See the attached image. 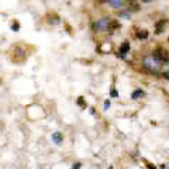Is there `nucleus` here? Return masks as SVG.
I'll return each mask as SVG.
<instances>
[{"instance_id":"7","label":"nucleus","mask_w":169,"mask_h":169,"mask_svg":"<svg viewBox=\"0 0 169 169\" xmlns=\"http://www.w3.org/2000/svg\"><path fill=\"white\" fill-rule=\"evenodd\" d=\"M117 28H120V23H119V21H117V20L110 21V23H109V27H107V30H109L110 33H114Z\"/></svg>"},{"instance_id":"10","label":"nucleus","mask_w":169,"mask_h":169,"mask_svg":"<svg viewBox=\"0 0 169 169\" xmlns=\"http://www.w3.org/2000/svg\"><path fill=\"white\" fill-rule=\"evenodd\" d=\"M109 4L113 7V9H119V7H121L124 4L123 0H110Z\"/></svg>"},{"instance_id":"13","label":"nucleus","mask_w":169,"mask_h":169,"mask_svg":"<svg viewBox=\"0 0 169 169\" xmlns=\"http://www.w3.org/2000/svg\"><path fill=\"white\" fill-rule=\"evenodd\" d=\"M11 30H13V31H18V30H20V24H18V21H13V24H11Z\"/></svg>"},{"instance_id":"14","label":"nucleus","mask_w":169,"mask_h":169,"mask_svg":"<svg viewBox=\"0 0 169 169\" xmlns=\"http://www.w3.org/2000/svg\"><path fill=\"white\" fill-rule=\"evenodd\" d=\"M80 166H82V163H80V162H76V163H73L70 169H80Z\"/></svg>"},{"instance_id":"20","label":"nucleus","mask_w":169,"mask_h":169,"mask_svg":"<svg viewBox=\"0 0 169 169\" xmlns=\"http://www.w3.org/2000/svg\"><path fill=\"white\" fill-rule=\"evenodd\" d=\"M99 2H100V3H106V2H107V3H109L110 0H99Z\"/></svg>"},{"instance_id":"6","label":"nucleus","mask_w":169,"mask_h":169,"mask_svg":"<svg viewBox=\"0 0 169 169\" xmlns=\"http://www.w3.org/2000/svg\"><path fill=\"white\" fill-rule=\"evenodd\" d=\"M130 51V42H123L121 44V46H120V50H119V54H120V56L121 58H126V55H127V52Z\"/></svg>"},{"instance_id":"16","label":"nucleus","mask_w":169,"mask_h":169,"mask_svg":"<svg viewBox=\"0 0 169 169\" xmlns=\"http://www.w3.org/2000/svg\"><path fill=\"white\" fill-rule=\"evenodd\" d=\"M110 107V102L109 100H106V102H104V110H107Z\"/></svg>"},{"instance_id":"23","label":"nucleus","mask_w":169,"mask_h":169,"mask_svg":"<svg viewBox=\"0 0 169 169\" xmlns=\"http://www.w3.org/2000/svg\"><path fill=\"white\" fill-rule=\"evenodd\" d=\"M168 169H169V168H168Z\"/></svg>"},{"instance_id":"17","label":"nucleus","mask_w":169,"mask_h":169,"mask_svg":"<svg viewBox=\"0 0 169 169\" xmlns=\"http://www.w3.org/2000/svg\"><path fill=\"white\" fill-rule=\"evenodd\" d=\"M147 166H148V169H156V166H155V165H151L149 162H147Z\"/></svg>"},{"instance_id":"1","label":"nucleus","mask_w":169,"mask_h":169,"mask_svg":"<svg viewBox=\"0 0 169 169\" xmlns=\"http://www.w3.org/2000/svg\"><path fill=\"white\" fill-rule=\"evenodd\" d=\"M152 58L158 61L161 65H162V63H168L169 62V51H166L162 46H159V48H156L152 52Z\"/></svg>"},{"instance_id":"2","label":"nucleus","mask_w":169,"mask_h":169,"mask_svg":"<svg viewBox=\"0 0 169 169\" xmlns=\"http://www.w3.org/2000/svg\"><path fill=\"white\" fill-rule=\"evenodd\" d=\"M143 65L147 70H149V72H152V73L158 72L159 66H161V63H159L156 59H154L152 56H145L143 59Z\"/></svg>"},{"instance_id":"11","label":"nucleus","mask_w":169,"mask_h":169,"mask_svg":"<svg viewBox=\"0 0 169 169\" xmlns=\"http://www.w3.org/2000/svg\"><path fill=\"white\" fill-rule=\"evenodd\" d=\"M144 96V92L141 89H137L135 92L133 93V95H131V99L133 100H137V99H139V97H143Z\"/></svg>"},{"instance_id":"18","label":"nucleus","mask_w":169,"mask_h":169,"mask_svg":"<svg viewBox=\"0 0 169 169\" xmlns=\"http://www.w3.org/2000/svg\"><path fill=\"white\" fill-rule=\"evenodd\" d=\"M121 17H124V18H130V14H127V13H121L120 14Z\"/></svg>"},{"instance_id":"5","label":"nucleus","mask_w":169,"mask_h":169,"mask_svg":"<svg viewBox=\"0 0 169 169\" xmlns=\"http://www.w3.org/2000/svg\"><path fill=\"white\" fill-rule=\"evenodd\" d=\"M127 7H128V11H133V13H137L139 10V3L138 0H126Z\"/></svg>"},{"instance_id":"9","label":"nucleus","mask_w":169,"mask_h":169,"mask_svg":"<svg viewBox=\"0 0 169 169\" xmlns=\"http://www.w3.org/2000/svg\"><path fill=\"white\" fill-rule=\"evenodd\" d=\"M148 31L147 30H139V31H137V38L138 40H147L148 38Z\"/></svg>"},{"instance_id":"3","label":"nucleus","mask_w":169,"mask_h":169,"mask_svg":"<svg viewBox=\"0 0 169 169\" xmlns=\"http://www.w3.org/2000/svg\"><path fill=\"white\" fill-rule=\"evenodd\" d=\"M109 23H110V21L107 20V18H100V20H97V21L93 23V30H95V31H104V30H107Z\"/></svg>"},{"instance_id":"4","label":"nucleus","mask_w":169,"mask_h":169,"mask_svg":"<svg viewBox=\"0 0 169 169\" xmlns=\"http://www.w3.org/2000/svg\"><path fill=\"white\" fill-rule=\"evenodd\" d=\"M166 26H168V20H159L158 23H155V34L156 35H159L161 33H163L166 28Z\"/></svg>"},{"instance_id":"19","label":"nucleus","mask_w":169,"mask_h":169,"mask_svg":"<svg viewBox=\"0 0 169 169\" xmlns=\"http://www.w3.org/2000/svg\"><path fill=\"white\" fill-rule=\"evenodd\" d=\"M111 96H113V97H117V96H119V95H117V92H116L114 89L111 90Z\"/></svg>"},{"instance_id":"22","label":"nucleus","mask_w":169,"mask_h":169,"mask_svg":"<svg viewBox=\"0 0 169 169\" xmlns=\"http://www.w3.org/2000/svg\"><path fill=\"white\" fill-rule=\"evenodd\" d=\"M168 41H169V38H168Z\"/></svg>"},{"instance_id":"21","label":"nucleus","mask_w":169,"mask_h":169,"mask_svg":"<svg viewBox=\"0 0 169 169\" xmlns=\"http://www.w3.org/2000/svg\"><path fill=\"white\" fill-rule=\"evenodd\" d=\"M143 3H149V2H152V0H141Z\"/></svg>"},{"instance_id":"15","label":"nucleus","mask_w":169,"mask_h":169,"mask_svg":"<svg viewBox=\"0 0 169 169\" xmlns=\"http://www.w3.org/2000/svg\"><path fill=\"white\" fill-rule=\"evenodd\" d=\"M162 76L165 78V79H168V80H169V69H168V70H165V72L162 73Z\"/></svg>"},{"instance_id":"8","label":"nucleus","mask_w":169,"mask_h":169,"mask_svg":"<svg viewBox=\"0 0 169 169\" xmlns=\"http://www.w3.org/2000/svg\"><path fill=\"white\" fill-rule=\"evenodd\" d=\"M51 137H52V141H54L55 144H58V145H59V144H62V141H63V135H62L61 133H54Z\"/></svg>"},{"instance_id":"12","label":"nucleus","mask_w":169,"mask_h":169,"mask_svg":"<svg viewBox=\"0 0 169 169\" xmlns=\"http://www.w3.org/2000/svg\"><path fill=\"white\" fill-rule=\"evenodd\" d=\"M78 104H79L80 109H85V107H86V100H85V97L83 96L78 97Z\"/></svg>"}]
</instances>
